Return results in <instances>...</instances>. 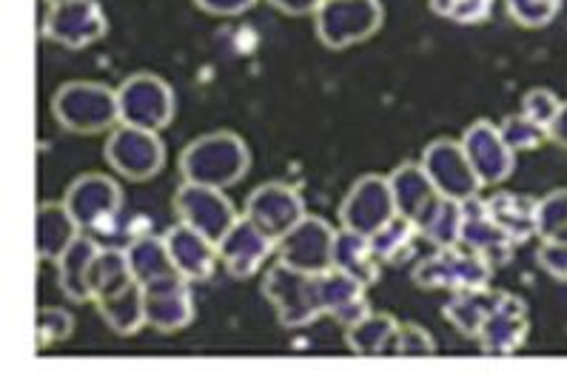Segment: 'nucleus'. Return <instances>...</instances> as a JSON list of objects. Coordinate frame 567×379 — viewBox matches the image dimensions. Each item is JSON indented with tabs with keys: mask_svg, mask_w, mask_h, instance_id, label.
<instances>
[{
	"mask_svg": "<svg viewBox=\"0 0 567 379\" xmlns=\"http://www.w3.org/2000/svg\"><path fill=\"white\" fill-rule=\"evenodd\" d=\"M181 177L200 186L231 188L251 172V148L237 132H208L194 137L181 152Z\"/></svg>",
	"mask_w": 567,
	"mask_h": 379,
	"instance_id": "obj_1",
	"label": "nucleus"
},
{
	"mask_svg": "<svg viewBox=\"0 0 567 379\" xmlns=\"http://www.w3.org/2000/svg\"><path fill=\"white\" fill-rule=\"evenodd\" d=\"M52 114L69 134H106L121 123L117 89L101 80H69L54 92Z\"/></svg>",
	"mask_w": 567,
	"mask_h": 379,
	"instance_id": "obj_2",
	"label": "nucleus"
},
{
	"mask_svg": "<svg viewBox=\"0 0 567 379\" xmlns=\"http://www.w3.org/2000/svg\"><path fill=\"white\" fill-rule=\"evenodd\" d=\"M262 297L268 299L282 328H306L322 317L317 274L286 266L282 259L262 274Z\"/></svg>",
	"mask_w": 567,
	"mask_h": 379,
	"instance_id": "obj_3",
	"label": "nucleus"
},
{
	"mask_svg": "<svg viewBox=\"0 0 567 379\" xmlns=\"http://www.w3.org/2000/svg\"><path fill=\"white\" fill-rule=\"evenodd\" d=\"M385 23L382 0H322L315 14V32L331 52H342L374 38Z\"/></svg>",
	"mask_w": 567,
	"mask_h": 379,
	"instance_id": "obj_4",
	"label": "nucleus"
},
{
	"mask_svg": "<svg viewBox=\"0 0 567 379\" xmlns=\"http://www.w3.org/2000/svg\"><path fill=\"white\" fill-rule=\"evenodd\" d=\"M494 272L496 268L471 248L462 252L460 246H447L436 248L431 257L420 259L411 277H414L416 288H422V291L460 294L471 291V288L491 286Z\"/></svg>",
	"mask_w": 567,
	"mask_h": 379,
	"instance_id": "obj_5",
	"label": "nucleus"
},
{
	"mask_svg": "<svg viewBox=\"0 0 567 379\" xmlns=\"http://www.w3.org/2000/svg\"><path fill=\"white\" fill-rule=\"evenodd\" d=\"M117 106H121V123L126 126L163 132L174 123L177 94L161 74L137 72L117 86Z\"/></svg>",
	"mask_w": 567,
	"mask_h": 379,
	"instance_id": "obj_6",
	"label": "nucleus"
},
{
	"mask_svg": "<svg viewBox=\"0 0 567 379\" xmlns=\"http://www.w3.org/2000/svg\"><path fill=\"white\" fill-rule=\"evenodd\" d=\"M103 154L112 172L121 174L128 183H148L166 168V143L161 132H152V129L121 123L109 132Z\"/></svg>",
	"mask_w": 567,
	"mask_h": 379,
	"instance_id": "obj_7",
	"label": "nucleus"
},
{
	"mask_svg": "<svg viewBox=\"0 0 567 379\" xmlns=\"http://www.w3.org/2000/svg\"><path fill=\"white\" fill-rule=\"evenodd\" d=\"M41 29L43 38L58 47L81 52L106 38L109 18L101 0H49Z\"/></svg>",
	"mask_w": 567,
	"mask_h": 379,
	"instance_id": "obj_8",
	"label": "nucleus"
},
{
	"mask_svg": "<svg viewBox=\"0 0 567 379\" xmlns=\"http://www.w3.org/2000/svg\"><path fill=\"white\" fill-rule=\"evenodd\" d=\"M63 203L83 232L106 234L112 232L114 219L123 212V188L109 174L86 172L69 183Z\"/></svg>",
	"mask_w": 567,
	"mask_h": 379,
	"instance_id": "obj_9",
	"label": "nucleus"
},
{
	"mask_svg": "<svg viewBox=\"0 0 567 379\" xmlns=\"http://www.w3.org/2000/svg\"><path fill=\"white\" fill-rule=\"evenodd\" d=\"M172 208L181 223L206 234L212 243H220V239L231 232L234 223L240 219L237 206L231 203L226 188L200 186V183H186V180H183V186L174 192Z\"/></svg>",
	"mask_w": 567,
	"mask_h": 379,
	"instance_id": "obj_10",
	"label": "nucleus"
},
{
	"mask_svg": "<svg viewBox=\"0 0 567 379\" xmlns=\"http://www.w3.org/2000/svg\"><path fill=\"white\" fill-rule=\"evenodd\" d=\"M420 163L442 197L467 203V199L480 197V192L485 188L482 186L480 174H476V168L471 166L465 148H462V140H431V143L422 148Z\"/></svg>",
	"mask_w": 567,
	"mask_h": 379,
	"instance_id": "obj_11",
	"label": "nucleus"
},
{
	"mask_svg": "<svg viewBox=\"0 0 567 379\" xmlns=\"http://www.w3.org/2000/svg\"><path fill=\"white\" fill-rule=\"evenodd\" d=\"M396 217L391 180L382 174H362L348 188L340 206V228L357 232L362 237H374L382 226Z\"/></svg>",
	"mask_w": 567,
	"mask_h": 379,
	"instance_id": "obj_12",
	"label": "nucleus"
},
{
	"mask_svg": "<svg viewBox=\"0 0 567 379\" xmlns=\"http://www.w3.org/2000/svg\"><path fill=\"white\" fill-rule=\"evenodd\" d=\"M337 228L326 217L306 214L291 232L277 239V259L286 266L308 274H322L334 268Z\"/></svg>",
	"mask_w": 567,
	"mask_h": 379,
	"instance_id": "obj_13",
	"label": "nucleus"
},
{
	"mask_svg": "<svg viewBox=\"0 0 567 379\" xmlns=\"http://www.w3.org/2000/svg\"><path fill=\"white\" fill-rule=\"evenodd\" d=\"M243 214L254 226H260L268 237L282 239L308 212L300 188L282 183V180H271L248 194Z\"/></svg>",
	"mask_w": 567,
	"mask_h": 379,
	"instance_id": "obj_14",
	"label": "nucleus"
},
{
	"mask_svg": "<svg viewBox=\"0 0 567 379\" xmlns=\"http://www.w3.org/2000/svg\"><path fill=\"white\" fill-rule=\"evenodd\" d=\"M462 148L480 174L482 186H499L516 172V152L507 146L502 129L491 120H474L462 132Z\"/></svg>",
	"mask_w": 567,
	"mask_h": 379,
	"instance_id": "obj_15",
	"label": "nucleus"
},
{
	"mask_svg": "<svg viewBox=\"0 0 567 379\" xmlns=\"http://www.w3.org/2000/svg\"><path fill=\"white\" fill-rule=\"evenodd\" d=\"M143 299H146V319L154 331L177 334L194 322V294L192 283L181 274L154 279L143 286Z\"/></svg>",
	"mask_w": 567,
	"mask_h": 379,
	"instance_id": "obj_16",
	"label": "nucleus"
},
{
	"mask_svg": "<svg viewBox=\"0 0 567 379\" xmlns=\"http://www.w3.org/2000/svg\"><path fill=\"white\" fill-rule=\"evenodd\" d=\"M220 263L234 279H251L260 274L271 254H277V239L268 237L260 226H254L246 214L234 223L231 232L217 243Z\"/></svg>",
	"mask_w": 567,
	"mask_h": 379,
	"instance_id": "obj_17",
	"label": "nucleus"
},
{
	"mask_svg": "<svg viewBox=\"0 0 567 379\" xmlns=\"http://www.w3.org/2000/svg\"><path fill=\"white\" fill-rule=\"evenodd\" d=\"M527 334H530V317H527L525 299L505 291L496 311L487 317L482 331L476 334V342L487 357H511V354L525 348Z\"/></svg>",
	"mask_w": 567,
	"mask_h": 379,
	"instance_id": "obj_18",
	"label": "nucleus"
},
{
	"mask_svg": "<svg viewBox=\"0 0 567 379\" xmlns=\"http://www.w3.org/2000/svg\"><path fill=\"white\" fill-rule=\"evenodd\" d=\"M462 246L485 257L494 268L507 266L516 254L514 237L491 217L487 203L482 197L465 203V223H462Z\"/></svg>",
	"mask_w": 567,
	"mask_h": 379,
	"instance_id": "obj_19",
	"label": "nucleus"
},
{
	"mask_svg": "<svg viewBox=\"0 0 567 379\" xmlns=\"http://www.w3.org/2000/svg\"><path fill=\"white\" fill-rule=\"evenodd\" d=\"M163 237H166L168 254H172V263L181 277H186L188 283H208L214 277L217 263H220V248L206 234L186 223H177Z\"/></svg>",
	"mask_w": 567,
	"mask_h": 379,
	"instance_id": "obj_20",
	"label": "nucleus"
},
{
	"mask_svg": "<svg viewBox=\"0 0 567 379\" xmlns=\"http://www.w3.org/2000/svg\"><path fill=\"white\" fill-rule=\"evenodd\" d=\"M368 286L340 268H328L317 274V294H320L322 317H334L340 326H354L371 314V303L365 297Z\"/></svg>",
	"mask_w": 567,
	"mask_h": 379,
	"instance_id": "obj_21",
	"label": "nucleus"
},
{
	"mask_svg": "<svg viewBox=\"0 0 567 379\" xmlns=\"http://www.w3.org/2000/svg\"><path fill=\"white\" fill-rule=\"evenodd\" d=\"M101 254V246L94 243L92 237L81 234V237L74 239L72 246L58 257V288L63 291V297L69 303H94L92 299V266L94 257Z\"/></svg>",
	"mask_w": 567,
	"mask_h": 379,
	"instance_id": "obj_22",
	"label": "nucleus"
},
{
	"mask_svg": "<svg viewBox=\"0 0 567 379\" xmlns=\"http://www.w3.org/2000/svg\"><path fill=\"white\" fill-rule=\"evenodd\" d=\"M83 228L66 208V203H41L34 217V254L38 259L58 263L63 252L81 237Z\"/></svg>",
	"mask_w": 567,
	"mask_h": 379,
	"instance_id": "obj_23",
	"label": "nucleus"
},
{
	"mask_svg": "<svg viewBox=\"0 0 567 379\" xmlns=\"http://www.w3.org/2000/svg\"><path fill=\"white\" fill-rule=\"evenodd\" d=\"M505 291L499 288H471V291L451 294L445 306H442V317L467 339H476V334L482 331V326L487 322V317L496 311V306L502 303Z\"/></svg>",
	"mask_w": 567,
	"mask_h": 379,
	"instance_id": "obj_24",
	"label": "nucleus"
},
{
	"mask_svg": "<svg viewBox=\"0 0 567 379\" xmlns=\"http://www.w3.org/2000/svg\"><path fill=\"white\" fill-rule=\"evenodd\" d=\"M388 180H391V192H394L396 214L414 219V223L440 197V192L431 183L422 163H402V166H396L394 172L388 174Z\"/></svg>",
	"mask_w": 567,
	"mask_h": 379,
	"instance_id": "obj_25",
	"label": "nucleus"
},
{
	"mask_svg": "<svg viewBox=\"0 0 567 379\" xmlns=\"http://www.w3.org/2000/svg\"><path fill=\"white\" fill-rule=\"evenodd\" d=\"M400 319L394 314L371 311L360 322L346 328V342L357 357H394Z\"/></svg>",
	"mask_w": 567,
	"mask_h": 379,
	"instance_id": "obj_26",
	"label": "nucleus"
},
{
	"mask_svg": "<svg viewBox=\"0 0 567 379\" xmlns=\"http://www.w3.org/2000/svg\"><path fill=\"white\" fill-rule=\"evenodd\" d=\"M491 217L514 237L516 246L536 237V214H539V199L516 192H496L485 199Z\"/></svg>",
	"mask_w": 567,
	"mask_h": 379,
	"instance_id": "obj_27",
	"label": "nucleus"
},
{
	"mask_svg": "<svg viewBox=\"0 0 567 379\" xmlns=\"http://www.w3.org/2000/svg\"><path fill=\"white\" fill-rule=\"evenodd\" d=\"M101 319L112 328L117 337H134L148 326L146 319V299H143L141 283H132L126 291L114 294V297H103L94 303Z\"/></svg>",
	"mask_w": 567,
	"mask_h": 379,
	"instance_id": "obj_28",
	"label": "nucleus"
},
{
	"mask_svg": "<svg viewBox=\"0 0 567 379\" xmlns=\"http://www.w3.org/2000/svg\"><path fill=\"white\" fill-rule=\"evenodd\" d=\"M462 223H465V203L440 194L416 219V228H420V237H425L434 248H447L462 246Z\"/></svg>",
	"mask_w": 567,
	"mask_h": 379,
	"instance_id": "obj_29",
	"label": "nucleus"
},
{
	"mask_svg": "<svg viewBox=\"0 0 567 379\" xmlns=\"http://www.w3.org/2000/svg\"><path fill=\"white\" fill-rule=\"evenodd\" d=\"M334 268L351 274V277H357L360 283H365L371 288L380 283L382 263L377 259L374 248H371V237H362V234L340 228L334 243Z\"/></svg>",
	"mask_w": 567,
	"mask_h": 379,
	"instance_id": "obj_30",
	"label": "nucleus"
},
{
	"mask_svg": "<svg viewBox=\"0 0 567 379\" xmlns=\"http://www.w3.org/2000/svg\"><path fill=\"white\" fill-rule=\"evenodd\" d=\"M128 266H132L134 279L141 286H148L154 279L172 277L177 274L172 263V254H168L166 237H157V234H143V237L132 239L126 246Z\"/></svg>",
	"mask_w": 567,
	"mask_h": 379,
	"instance_id": "obj_31",
	"label": "nucleus"
},
{
	"mask_svg": "<svg viewBox=\"0 0 567 379\" xmlns=\"http://www.w3.org/2000/svg\"><path fill=\"white\" fill-rule=\"evenodd\" d=\"M132 283H137L128 266L126 248H101V254L94 257L92 266V299L114 297V294L126 291Z\"/></svg>",
	"mask_w": 567,
	"mask_h": 379,
	"instance_id": "obj_32",
	"label": "nucleus"
},
{
	"mask_svg": "<svg viewBox=\"0 0 567 379\" xmlns=\"http://www.w3.org/2000/svg\"><path fill=\"white\" fill-rule=\"evenodd\" d=\"M416 234H420V228H416L414 219L396 214L388 226H382L380 232L371 237V248H374L377 259H380L382 266H394V263H400V259L411 252Z\"/></svg>",
	"mask_w": 567,
	"mask_h": 379,
	"instance_id": "obj_33",
	"label": "nucleus"
},
{
	"mask_svg": "<svg viewBox=\"0 0 567 379\" xmlns=\"http://www.w3.org/2000/svg\"><path fill=\"white\" fill-rule=\"evenodd\" d=\"M536 237L542 243H567V188H556L539 199Z\"/></svg>",
	"mask_w": 567,
	"mask_h": 379,
	"instance_id": "obj_34",
	"label": "nucleus"
},
{
	"mask_svg": "<svg viewBox=\"0 0 567 379\" xmlns=\"http://www.w3.org/2000/svg\"><path fill=\"white\" fill-rule=\"evenodd\" d=\"M565 0H505L507 18L522 29H545L561 12Z\"/></svg>",
	"mask_w": 567,
	"mask_h": 379,
	"instance_id": "obj_35",
	"label": "nucleus"
},
{
	"mask_svg": "<svg viewBox=\"0 0 567 379\" xmlns=\"http://www.w3.org/2000/svg\"><path fill=\"white\" fill-rule=\"evenodd\" d=\"M499 129H502V137L507 140V146L514 148L516 154L534 152V148H539L545 140H550V132H547L545 126L534 123V120L525 117L522 112L507 114V117L499 123Z\"/></svg>",
	"mask_w": 567,
	"mask_h": 379,
	"instance_id": "obj_36",
	"label": "nucleus"
},
{
	"mask_svg": "<svg viewBox=\"0 0 567 379\" xmlns=\"http://www.w3.org/2000/svg\"><path fill=\"white\" fill-rule=\"evenodd\" d=\"M74 334V317L66 311V308L47 306L38 311V319H34V339H38V351L41 348L54 346V342H63Z\"/></svg>",
	"mask_w": 567,
	"mask_h": 379,
	"instance_id": "obj_37",
	"label": "nucleus"
},
{
	"mask_svg": "<svg viewBox=\"0 0 567 379\" xmlns=\"http://www.w3.org/2000/svg\"><path fill=\"white\" fill-rule=\"evenodd\" d=\"M436 339L427 328L416 326V322H400V334H396L394 357H434Z\"/></svg>",
	"mask_w": 567,
	"mask_h": 379,
	"instance_id": "obj_38",
	"label": "nucleus"
},
{
	"mask_svg": "<svg viewBox=\"0 0 567 379\" xmlns=\"http://www.w3.org/2000/svg\"><path fill=\"white\" fill-rule=\"evenodd\" d=\"M559 109H561V100L556 98V92H550V89L545 86L527 89L525 98H522V114L545 129H550V123L556 120Z\"/></svg>",
	"mask_w": 567,
	"mask_h": 379,
	"instance_id": "obj_39",
	"label": "nucleus"
},
{
	"mask_svg": "<svg viewBox=\"0 0 567 379\" xmlns=\"http://www.w3.org/2000/svg\"><path fill=\"white\" fill-rule=\"evenodd\" d=\"M536 263L545 274L567 283V243H542L536 252Z\"/></svg>",
	"mask_w": 567,
	"mask_h": 379,
	"instance_id": "obj_40",
	"label": "nucleus"
},
{
	"mask_svg": "<svg viewBox=\"0 0 567 379\" xmlns=\"http://www.w3.org/2000/svg\"><path fill=\"white\" fill-rule=\"evenodd\" d=\"M496 0H456L451 20L460 23V27H476V23H485L494 12Z\"/></svg>",
	"mask_w": 567,
	"mask_h": 379,
	"instance_id": "obj_41",
	"label": "nucleus"
},
{
	"mask_svg": "<svg viewBox=\"0 0 567 379\" xmlns=\"http://www.w3.org/2000/svg\"><path fill=\"white\" fill-rule=\"evenodd\" d=\"M192 3L214 18H240L257 7V0H192Z\"/></svg>",
	"mask_w": 567,
	"mask_h": 379,
	"instance_id": "obj_42",
	"label": "nucleus"
},
{
	"mask_svg": "<svg viewBox=\"0 0 567 379\" xmlns=\"http://www.w3.org/2000/svg\"><path fill=\"white\" fill-rule=\"evenodd\" d=\"M274 9H280L282 14H291V18H306V14H317V9L322 7V0H268Z\"/></svg>",
	"mask_w": 567,
	"mask_h": 379,
	"instance_id": "obj_43",
	"label": "nucleus"
},
{
	"mask_svg": "<svg viewBox=\"0 0 567 379\" xmlns=\"http://www.w3.org/2000/svg\"><path fill=\"white\" fill-rule=\"evenodd\" d=\"M547 132H550V140H554L556 146L567 148V100H561L559 114H556V120L550 123V129H547Z\"/></svg>",
	"mask_w": 567,
	"mask_h": 379,
	"instance_id": "obj_44",
	"label": "nucleus"
}]
</instances>
